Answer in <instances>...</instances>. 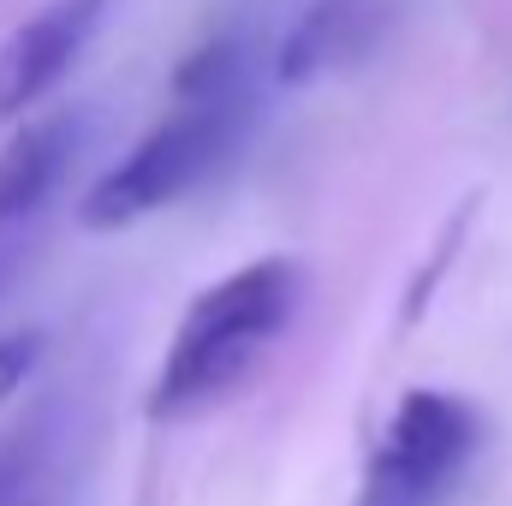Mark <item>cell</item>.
Masks as SVG:
<instances>
[{
    "label": "cell",
    "mask_w": 512,
    "mask_h": 506,
    "mask_svg": "<svg viewBox=\"0 0 512 506\" xmlns=\"http://www.w3.org/2000/svg\"><path fill=\"white\" fill-rule=\"evenodd\" d=\"M298 298H304V268L292 256H256V262H239L233 274H221L215 286H203L185 304L173 346L143 393V417L185 423L233 399L256 364L280 346V334L292 328Z\"/></svg>",
    "instance_id": "cell-1"
},
{
    "label": "cell",
    "mask_w": 512,
    "mask_h": 506,
    "mask_svg": "<svg viewBox=\"0 0 512 506\" xmlns=\"http://www.w3.org/2000/svg\"><path fill=\"white\" fill-rule=\"evenodd\" d=\"M245 131V96H179V108L149 126L126 155L84 191L78 221L90 233H120L137 227L143 215L179 203L197 191L239 143Z\"/></svg>",
    "instance_id": "cell-2"
},
{
    "label": "cell",
    "mask_w": 512,
    "mask_h": 506,
    "mask_svg": "<svg viewBox=\"0 0 512 506\" xmlns=\"http://www.w3.org/2000/svg\"><path fill=\"white\" fill-rule=\"evenodd\" d=\"M489 441L483 411L447 387H411L387 411L352 506H447Z\"/></svg>",
    "instance_id": "cell-3"
},
{
    "label": "cell",
    "mask_w": 512,
    "mask_h": 506,
    "mask_svg": "<svg viewBox=\"0 0 512 506\" xmlns=\"http://www.w3.org/2000/svg\"><path fill=\"white\" fill-rule=\"evenodd\" d=\"M108 0H48L0 42V126H18L84 54Z\"/></svg>",
    "instance_id": "cell-4"
},
{
    "label": "cell",
    "mask_w": 512,
    "mask_h": 506,
    "mask_svg": "<svg viewBox=\"0 0 512 506\" xmlns=\"http://www.w3.org/2000/svg\"><path fill=\"white\" fill-rule=\"evenodd\" d=\"M387 30V0H310L292 30L274 48V78L280 84H310L322 72H340L364 60Z\"/></svg>",
    "instance_id": "cell-5"
},
{
    "label": "cell",
    "mask_w": 512,
    "mask_h": 506,
    "mask_svg": "<svg viewBox=\"0 0 512 506\" xmlns=\"http://www.w3.org/2000/svg\"><path fill=\"white\" fill-rule=\"evenodd\" d=\"M72 155H78V114L30 120L6 137V149H0V233L30 227L48 209Z\"/></svg>",
    "instance_id": "cell-6"
},
{
    "label": "cell",
    "mask_w": 512,
    "mask_h": 506,
    "mask_svg": "<svg viewBox=\"0 0 512 506\" xmlns=\"http://www.w3.org/2000/svg\"><path fill=\"white\" fill-rule=\"evenodd\" d=\"M42 465H48V429L42 423L0 435V506H36Z\"/></svg>",
    "instance_id": "cell-7"
},
{
    "label": "cell",
    "mask_w": 512,
    "mask_h": 506,
    "mask_svg": "<svg viewBox=\"0 0 512 506\" xmlns=\"http://www.w3.org/2000/svg\"><path fill=\"white\" fill-rule=\"evenodd\" d=\"M42 346H48V334H42V328H12V334H0V405H6V399H12L30 376H36Z\"/></svg>",
    "instance_id": "cell-8"
},
{
    "label": "cell",
    "mask_w": 512,
    "mask_h": 506,
    "mask_svg": "<svg viewBox=\"0 0 512 506\" xmlns=\"http://www.w3.org/2000/svg\"><path fill=\"white\" fill-rule=\"evenodd\" d=\"M30 251V227H12V233H0V298L12 292V280H18V262Z\"/></svg>",
    "instance_id": "cell-9"
}]
</instances>
